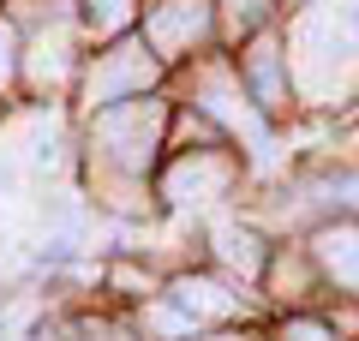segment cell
<instances>
[{
  "mask_svg": "<svg viewBox=\"0 0 359 341\" xmlns=\"http://www.w3.org/2000/svg\"><path fill=\"white\" fill-rule=\"evenodd\" d=\"M150 54L144 48H108L102 60L90 66V84H84V96L90 102H120V96H144V84H150Z\"/></svg>",
  "mask_w": 359,
  "mask_h": 341,
  "instance_id": "7a4b0ae2",
  "label": "cell"
},
{
  "mask_svg": "<svg viewBox=\"0 0 359 341\" xmlns=\"http://www.w3.org/2000/svg\"><path fill=\"white\" fill-rule=\"evenodd\" d=\"M144 30H150V48L156 54H180V48H192V42L210 30V6H204V0H162Z\"/></svg>",
  "mask_w": 359,
  "mask_h": 341,
  "instance_id": "3957f363",
  "label": "cell"
},
{
  "mask_svg": "<svg viewBox=\"0 0 359 341\" xmlns=\"http://www.w3.org/2000/svg\"><path fill=\"white\" fill-rule=\"evenodd\" d=\"M132 6H138V0H90L84 13H90V25H96V30L108 36V30H120V25L132 18Z\"/></svg>",
  "mask_w": 359,
  "mask_h": 341,
  "instance_id": "7c38bea8",
  "label": "cell"
},
{
  "mask_svg": "<svg viewBox=\"0 0 359 341\" xmlns=\"http://www.w3.org/2000/svg\"><path fill=\"white\" fill-rule=\"evenodd\" d=\"M318 258L341 288H359V227H330L318 240Z\"/></svg>",
  "mask_w": 359,
  "mask_h": 341,
  "instance_id": "52a82bcc",
  "label": "cell"
},
{
  "mask_svg": "<svg viewBox=\"0 0 359 341\" xmlns=\"http://www.w3.org/2000/svg\"><path fill=\"white\" fill-rule=\"evenodd\" d=\"M204 102H210V114H222V120H228V126L240 132V138L252 144L257 156H269V132H264V120L245 108V96L233 90V78H228V72H210V78H204Z\"/></svg>",
  "mask_w": 359,
  "mask_h": 341,
  "instance_id": "277c9868",
  "label": "cell"
},
{
  "mask_svg": "<svg viewBox=\"0 0 359 341\" xmlns=\"http://www.w3.org/2000/svg\"><path fill=\"white\" fill-rule=\"evenodd\" d=\"M318 13L330 18V30H335L341 42H353V48H359V0H323Z\"/></svg>",
  "mask_w": 359,
  "mask_h": 341,
  "instance_id": "8fae6325",
  "label": "cell"
},
{
  "mask_svg": "<svg viewBox=\"0 0 359 341\" xmlns=\"http://www.w3.org/2000/svg\"><path fill=\"white\" fill-rule=\"evenodd\" d=\"M156 120H162V114H156L150 102H126V108H108L102 120H96V132H102L108 156H114L120 168H138L144 156H150V138H156Z\"/></svg>",
  "mask_w": 359,
  "mask_h": 341,
  "instance_id": "6da1fadb",
  "label": "cell"
},
{
  "mask_svg": "<svg viewBox=\"0 0 359 341\" xmlns=\"http://www.w3.org/2000/svg\"><path fill=\"white\" fill-rule=\"evenodd\" d=\"M282 341H335V335H330L323 323H311V317H299V323H287V329H282Z\"/></svg>",
  "mask_w": 359,
  "mask_h": 341,
  "instance_id": "5bb4252c",
  "label": "cell"
},
{
  "mask_svg": "<svg viewBox=\"0 0 359 341\" xmlns=\"http://www.w3.org/2000/svg\"><path fill=\"white\" fill-rule=\"evenodd\" d=\"M276 42H257L252 48V78H257V96H264V108H282V66H276Z\"/></svg>",
  "mask_w": 359,
  "mask_h": 341,
  "instance_id": "9c48e42d",
  "label": "cell"
},
{
  "mask_svg": "<svg viewBox=\"0 0 359 341\" xmlns=\"http://www.w3.org/2000/svg\"><path fill=\"white\" fill-rule=\"evenodd\" d=\"M174 305L186 317H210V323H216V317H233V305H240V293H228L222 288V281H204V276H186V281H174Z\"/></svg>",
  "mask_w": 359,
  "mask_h": 341,
  "instance_id": "8992f818",
  "label": "cell"
},
{
  "mask_svg": "<svg viewBox=\"0 0 359 341\" xmlns=\"http://www.w3.org/2000/svg\"><path fill=\"white\" fill-rule=\"evenodd\" d=\"M13 54H18V36H13V25H0V90L13 84Z\"/></svg>",
  "mask_w": 359,
  "mask_h": 341,
  "instance_id": "4fadbf2b",
  "label": "cell"
},
{
  "mask_svg": "<svg viewBox=\"0 0 359 341\" xmlns=\"http://www.w3.org/2000/svg\"><path fill=\"white\" fill-rule=\"evenodd\" d=\"M60 78H66V42H60V36H54V42L42 36L36 48H30V84H36V90H54Z\"/></svg>",
  "mask_w": 359,
  "mask_h": 341,
  "instance_id": "ba28073f",
  "label": "cell"
},
{
  "mask_svg": "<svg viewBox=\"0 0 359 341\" xmlns=\"http://www.w3.org/2000/svg\"><path fill=\"white\" fill-rule=\"evenodd\" d=\"M216 252H222V264H233L240 276H257V264H264V258H257V240L245 234V227H222Z\"/></svg>",
  "mask_w": 359,
  "mask_h": 341,
  "instance_id": "30bf717a",
  "label": "cell"
},
{
  "mask_svg": "<svg viewBox=\"0 0 359 341\" xmlns=\"http://www.w3.org/2000/svg\"><path fill=\"white\" fill-rule=\"evenodd\" d=\"M228 192V162L222 156H192V162H180L168 174V198L174 203H210Z\"/></svg>",
  "mask_w": 359,
  "mask_h": 341,
  "instance_id": "5b68a950",
  "label": "cell"
}]
</instances>
